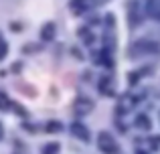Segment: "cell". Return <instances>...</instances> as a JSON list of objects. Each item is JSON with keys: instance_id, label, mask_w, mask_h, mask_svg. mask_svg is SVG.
<instances>
[{"instance_id": "obj_2", "label": "cell", "mask_w": 160, "mask_h": 154, "mask_svg": "<svg viewBox=\"0 0 160 154\" xmlns=\"http://www.w3.org/2000/svg\"><path fill=\"white\" fill-rule=\"evenodd\" d=\"M146 14L154 20H160V0H146Z\"/></svg>"}, {"instance_id": "obj_7", "label": "cell", "mask_w": 160, "mask_h": 154, "mask_svg": "<svg viewBox=\"0 0 160 154\" xmlns=\"http://www.w3.org/2000/svg\"><path fill=\"white\" fill-rule=\"evenodd\" d=\"M12 106H14V103L8 99V95L0 93V112H8V110H12Z\"/></svg>"}, {"instance_id": "obj_12", "label": "cell", "mask_w": 160, "mask_h": 154, "mask_svg": "<svg viewBox=\"0 0 160 154\" xmlns=\"http://www.w3.org/2000/svg\"><path fill=\"white\" fill-rule=\"evenodd\" d=\"M59 128H61V124H59V122H49L47 124V132H57Z\"/></svg>"}, {"instance_id": "obj_9", "label": "cell", "mask_w": 160, "mask_h": 154, "mask_svg": "<svg viewBox=\"0 0 160 154\" xmlns=\"http://www.w3.org/2000/svg\"><path fill=\"white\" fill-rule=\"evenodd\" d=\"M71 8L77 10V12H83L87 8V2H85V0H71Z\"/></svg>"}, {"instance_id": "obj_8", "label": "cell", "mask_w": 160, "mask_h": 154, "mask_svg": "<svg viewBox=\"0 0 160 154\" xmlns=\"http://www.w3.org/2000/svg\"><path fill=\"white\" fill-rule=\"evenodd\" d=\"M53 37H55V24L53 22L45 24V27H43V39L45 41H51Z\"/></svg>"}, {"instance_id": "obj_14", "label": "cell", "mask_w": 160, "mask_h": 154, "mask_svg": "<svg viewBox=\"0 0 160 154\" xmlns=\"http://www.w3.org/2000/svg\"><path fill=\"white\" fill-rule=\"evenodd\" d=\"M0 138H2V126H0Z\"/></svg>"}, {"instance_id": "obj_1", "label": "cell", "mask_w": 160, "mask_h": 154, "mask_svg": "<svg viewBox=\"0 0 160 154\" xmlns=\"http://www.w3.org/2000/svg\"><path fill=\"white\" fill-rule=\"evenodd\" d=\"M98 146H99V150H102L103 154H118V144H116V140H113L108 132H102V134H99Z\"/></svg>"}, {"instance_id": "obj_13", "label": "cell", "mask_w": 160, "mask_h": 154, "mask_svg": "<svg viewBox=\"0 0 160 154\" xmlns=\"http://www.w3.org/2000/svg\"><path fill=\"white\" fill-rule=\"evenodd\" d=\"M6 53H8V49H6V43L4 41H0V61L6 57Z\"/></svg>"}, {"instance_id": "obj_5", "label": "cell", "mask_w": 160, "mask_h": 154, "mask_svg": "<svg viewBox=\"0 0 160 154\" xmlns=\"http://www.w3.org/2000/svg\"><path fill=\"white\" fill-rule=\"evenodd\" d=\"M71 128H73V134L77 136V138H81V140H89V132L85 130V126H83V124H77V122H75Z\"/></svg>"}, {"instance_id": "obj_10", "label": "cell", "mask_w": 160, "mask_h": 154, "mask_svg": "<svg viewBox=\"0 0 160 154\" xmlns=\"http://www.w3.org/2000/svg\"><path fill=\"white\" fill-rule=\"evenodd\" d=\"M59 150H61V148H59V144L57 142H51V144H47V146H45L43 154H59Z\"/></svg>"}, {"instance_id": "obj_6", "label": "cell", "mask_w": 160, "mask_h": 154, "mask_svg": "<svg viewBox=\"0 0 160 154\" xmlns=\"http://www.w3.org/2000/svg\"><path fill=\"white\" fill-rule=\"evenodd\" d=\"M99 91L106 93V95L112 93V81H109V77H102V81H99Z\"/></svg>"}, {"instance_id": "obj_11", "label": "cell", "mask_w": 160, "mask_h": 154, "mask_svg": "<svg viewBox=\"0 0 160 154\" xmlns=\"http://www.w3.org/2000/svg\"><path fill=\"white\" fill-rule=\"evenodd\" d=\"M136 124L142 128V130H148V128H150V120H148V116H138Z\"/></svg>"}, {"instance_id": "obj_3", "label": "cell", "mask_w": 160, "mask_h": 154, "mask_svg": "<svg viewBox=\"0 0 160 154\" xmlns=\"http://www.w3.org/2000/svg\"><path fill=\"white\" fill-rule=\"evenodd\" d=\"M128 10H130V22H132V24H138V22H140V18H142V8L138 6L136 0H132V2H130Z\"/></svg>"}, {"instance_id": "obj_4", "label": "cell", "mask_w": 160, "mask_h": 154, "mask_svg": "<svg viewBox=\"0 0 160 154\" xmlns=\"http://www.w3.org/2000/svg\"><path fill=\"white\" fill-rule=\"evenodd\" d=\"M75 110H77L79 114H89V112L93 110V103H91L87 97H79L77 102H75Z\"/></svg>"}]
</instances>
